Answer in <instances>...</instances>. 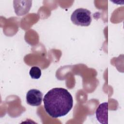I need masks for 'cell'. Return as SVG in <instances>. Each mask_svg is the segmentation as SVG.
I'll use <instances>...</instances> for the list:
<instances>
[{"label": "cell", "instance_id": "6da1fadb", "mask_svg": "<svg viewBox=\"0 0 124 124\" xmlns=\"http://www.w3.org/2000/svg\"><path fill=\"white\" fill-rule=\"evenodd\" d=\"M43 102L46 112L54 118L67 115L73 106L71 94L62 88H54L48 91L44 97Z\"/></svg>", "mask_w": 124, "mask_h": 124}, {"label": "cell", "instance_id": "7a4b0ae2", "mask_svg": "<svg viewBox=\"0 0 124 124\" xmlns=\"http://www.w3.org/2000/svg\"><path fill=\"white\" fill-rule=\"evenodd\" d=\"M71 20L75 25L81 26H88L92 22L91 12L87 9L78 8L72 14Z\"/></svg>", "mask_w": 124, "mask_h": 124}, {"label": "cell", "instance_id": "3957f363", "mask_svg": "<svg viewBox=\"0 0 124 124\" xmlns=\"http://www.w3.org/2000/svg\"><path fill=\"white\" fill-rule=\"evenodd\" d=\"M43 101V93L39 90H30L26 94L27 103L32 106H40Z\"/></svg>", "mask_w": 124, "mask_h": 124}, {"label": "cell", "instance_id": "277c9868", "mask_svg": "<svg viewBox=\"0 0 124 124\" xmlns=\"http://www.w3.org/2000/svg\"><path fill=\"white\" fill-rule=\"evenodd\" d=\"M97 120L101 124L108 123V103L104 102L100 104L95 112Z\"/></svg>", "mask_w": 124, "mask_h": 124}, {"label": "cell", "instance_id": "5b68a950", "mask_svg": "<svg viewBox=\"0 0 124 124\" xmlns=\"http://www.w3.org/2000/svg\"><path fill=\"white\" fill-rule=\"evenodd\" d=\"M32 1H14V7L16 14L22 16L29 12L31 6Z\"/></svg>", "mask_w": 124, "mask_h": 124}, {"label": "cell", "instance_id": "8992f818", "mask_svg": "<svg viewBox=\"0 0 124 124\" xmlns=\"http://www.w3.org/2000/svg\"><path fill=\"white\" fill-rule=\"evenodd\" d=\"M29 74L32 78L38 79L41 76V70L37 66H33L31 68Z\"/></svg>", "mask_w": 124, "mask_h": 124}]
</instances>
